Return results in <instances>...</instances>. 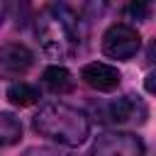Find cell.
<instances>
[{"label":"cell","instance_id":"cell-5","mask_svg":"<svg viewBox=\"0 0 156 156\" xmlns=\"http://www.w3.org/2000/svg\"><path fill=\"white\" fill-rule=\"evenodd\" d=\"M146 115V107L141 100H134L132 95H124V98H117V100H110L105 105L98 107V119L100 122H110V124H122V122H129V119H144Z\"/></svg>","mask_w":156,"mask_h":156},{"label":"cell","instance_id":"cell-8","mask_svg":"<svg viewBox=\"0 0 156 156\" xmlns=\"http://www.w3.org/2000/svg\"><path fill=\"white\" fill-rule=\"evenodd\" d=\"M41 83H44L46 90L54 93V95H66V93H71V90L76 88L73 73H71L68 68H63V66H49V68L41 73Z\"/></svg>","mask_w":156,"mask_h":156},{"label":"cell","instance_id":"cell-11","mask_svg":"<svg viewBox=\"0 0 156 156\" xmlns=\"http://www.w3.org/2000/svg\"><path fill=\"white\" fill-rule=\"evenodd\" d=\"M127 12L139 17V20H146L149 12H151V5H127Z\"/></svg>","mask_w":156,"mask_h":156},{"label":"cell","instance_id":"cell-1","mask_svg":"<svg viewBox=\"0 0 156 156\" xmlns=\"http://www.w3.org/2000/svg\"><path fill=\"white\" fill-rule=\"evenodd\" d=\"M37 37L54 58H71L83 44V20L68 5H46L37 17Z\"/></svg>","mask_w":156,"mask_h":156},{"label":"cell","instance_id":"cell-12","mask_svg":"<svg viewBox=\"0 0 156 156\" xmlns=\"http://www.w3.org/2000/svg\"><path fill=\"white\" fill-rule=\"evenodd\" d=\"M24 156H63V154H58V151H54V149H32V151H27Z\"/></svg>","mask_w":156,"mask_h":156},{"label":"cell","instance_id":"cell-9","mask_svg":"<svg viewBox=\"0 0 156 156\" xmlns=\"http://www.w3.org/2000/svg\"><path fill=\"white\" fill-rule=\"evenodd\" d=\"M20 139H22V122L10 112H0V149L15 146Z\"/></svg>","mask_w":156,"mask_h":156},{"label":"cell","instance_id":"cell-4","mask_svg":"<svg viewBox=\"0 0 156 156\" xmlns=\"http://www.w3.org/2000/svg\"><path fill=\"white\" fill-rule=\"evenodd\" d=\"M144 141L132 132H105L100 134L88 156H144Z\"/></svg>","mask_w":156,"mask_h":156},{"label":"cell","instance_id":"cell-3","mask_svg":"<svg viewBox=\"0 0 156 156\" xmlns=\"http://www.w3.org/2000/svg\"><path fill=\"white\" fill-rule=\"evenodd\" d=\"M139 46H141V37H139L136 27H132V24L117 22V24L107 27V32L102 34V51L110 58L127 61L139 51Z\"/></svg>","mask_w":156,"mask_h":156},{"label":"cell","instance_id":"cell-14","mask_svg":"<svg viewBox=\"0 0 156 156\" xmlns=\"http://www.w3.org/2000/svg\"><path fill=\"white\" fill-rule=\"evenodd\" d=\"M2 17H5V5L0 2V24H2Z\"/></svg>","mask_w":156,"mask_h":156},{"label":"cell","instance_id":"cell-7","mask_svg":"<svg viewBox=\"0 0 156 156\" xmlns=\"http://www.w3.org/2000/svg\"><path fill=\"white\" fill-rule=\"evenodd\" d=\"M80 78L85 85H90L93 90L98 93H112L117 85H119V71L110 63H102V61H93V63H85L80 68Z\"/></svg>","mask_w":156,"mask_h":156},{"label":"cell","instance_id":"cell-6","mask_svg":"<svg viewBox=\"0 0 156 156\" xmlns=\"http://www.w3.org/2000/svg\"><path fill=\"white\" fill-rule=\"evenodd\" d=\"M34 63V54L24 44H5L0 46V76L5 78H20L24 76Z\"/></svg>","mask_w":156,"mask_h":156},{"label":"cell","instance_id":"cell-13","mask_svg":"<svg viewBox=\"0 0 156 156\" xmlns=\"http://www.w3.org/2000/svg\"><path fill=\"white\" fill-rule=\"evenodd\" d=\"M146 88H149V90H154V76H149V80H146Z\"/></svg>","mask_w":156,"mask_h":156},{"label":"cell","instance_id":"cell-2","mask_svg":"<svg viewBox=\"0 0 156 156\" xmlns=\"http://www.w3.org/2000/svg\"><path fill=\"white\" fill-rule=\"evenodd\" d=\"M32 127L39 136H46L63 146H80L90 134V119L83 110L66 102H46L32 117Z\"/></svg>","mask_w":156,"mask_h":156},{"label":"cell","instance_id":"cell-10","mask_svg":"<svg viewBox=\"0 0 156 156\" xmlns=\"http://www.w3.org/2000/svg\"><path fill=\"white\" fill-rule=\"evenodd\" d=\"M7 100H10L12 105H17V107H29V105H34V102L39 100V90H37L32 83L20 80V83H12V85H10Z\"/></svg>","mask_w":156,"mask_h":156}]
</instances>
